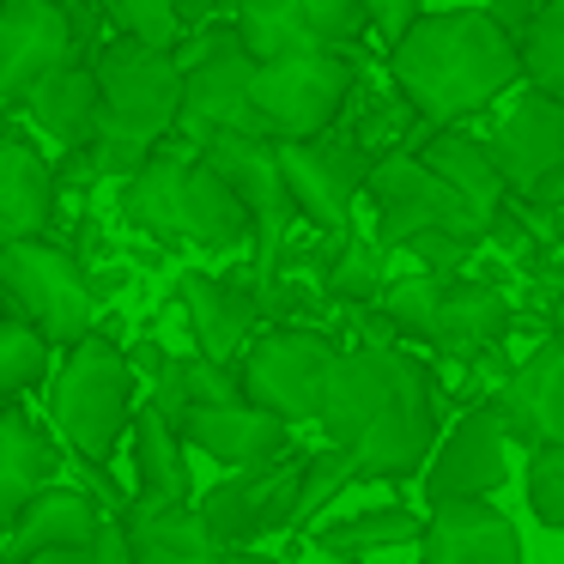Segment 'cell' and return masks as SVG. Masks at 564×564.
<instances>
[{"label": "cell", "instance_id": "7c38bea8", "mask_svg": "<svg viewBox=\"0 0 564 564\" xmlns=\"http://www.w3.org/2000/svg\"><path fill=\"white\" fill-rule=\"evenodd\" d=\"M491 152H498L516 200L558 207L564 200V98L528 86V98H516L503 110V122L491 128Z\"/></svg>", "mask_w": 564, "mask_h": 564}, {"label": "cell", "instance_id": "277c9868", "mask_svg": "<svg viewBox=\"0 0 564 564\" xmlns=\"http://www.w3.org/2000/svg\"><path fill=\"white\" fill-rule=\"evenodd\" d=\"M122 219L164 249H176V243H195V249L256 243V213L243 207V195H237V188L200 159V147H188V140L164 147L147 171L128 176L122 183Z\"/></svg>", "mask_w": 564, "mask_h": 564}, {"label": "cell", "instance_id": "d590c367", "mask_svg": "<svg viewBox=\"0 0 564 564\" xmlns=\"http://www.w3.org/2000/svg\"><path fill=\"white\" fill-rule=\"evenodd\" d=\"M110 19L122 25V37L152 43V50H176V37L188 25L183 0H110Z\"/></svg>", "mask_w": 564, "mask_h": 564}, {"label": "cell", "instance_id": "4dcf8cb0", "mask_svg": "<svg viewBox=\"0 0 564 564\" xmlns=\"http://www.w3.org/2000/svg\"><path fill=\"white\" fill-rule=\"evenodd\" d=\"M50 365H55V340L31 316L7 310V322H0V389L19 401L37 382H50Z\"/></svg>", "mask_w": 564, "mask_h": 564}, {"label": "cell", "instance_id": "74e56055", "mask_svg": "<svg viewBox=\"0 0 564 564\" xmlns=\"http://www.w3.org/2000/svg\"><path fill=\"white\" fill-rule=\"evenodd\" d=\"M419 19H425L419 13V0H370V25H377V37L389 43V50L419 25Z\"/></svg>", "mask_w": 564, "mask_h": 564}, {"label": "cell", "instance_id": "e575fe53", "mask_svg": "<svg viewBox=\"0 0 564 564\" xmlns=\"http://www.w3.org/2000/svg\"><path fill=\"white\" fill-rule=\"evenodd\" d=\"M334 292H340L346 304H370V297L389 292V268H382V237L352 231V243L340 249V261H334Z\"/></svg>", "mask_w": 564, "mask_h": 564}, {"label": "cell", "instance_id": "5b68a950", "mask_svg": "<svg viewBox=\"0 0 564 564\" xmlns=\"http://www.w3.org/2000/svg\"><path fill=\"white\" fill-rule=\"evenodd\" d=\"M50 419L79 462H110L122 431H134V365L122 358V346L104 334L67 346L50 382Z\"/></svg>", "mask_w": 564, "mask_h": 564}, {"label": "cell", "instance_id": "b9f144b4", "mask_svg": "<svg viewBox=\"0 0 564 564\" xmlns=\"http://www.w3.org/2000/svg\"><path fill=\"white\" fill-rule=\"evenodd\" d=\"M225 564H280V558H261V552L243 546V552H225Z\"/></svg>", "mask_w": 564, "mask_h": 564}, {"label": "cell", "instance_id": "e0dca14e", "mask_svg": "<svg viewBox=\"0 0 564 564\" xmlns=\"http://www.w3.org/2000/svg\"><path fill=\"white\" fill-rule=\"evenodd\" d=\"M503 449H510V425H503L498 401H474L462 419H455V431L443 437V449L431 455L425 467V498H491V491L503 486V474H510V462H503Z\"/></svg>", "mask_w": 564, "mask_h": 564}, {"label": "cell", "instance_id": "cb8c5ba5", "mask_svg": "<svg viewBox=\"0 0 564 564\" xmlns=\"http://www.w3.org/2000/svg\"><path fill=\"white\" fill-rule=\"evenodd\" d=\"M98 528H104V516L91 510L86 491L50 486V491H37L13 522H7V546H0V558L25 564V558H37V552H50V546H91Z\"/></svg>", "mask_w": 564, "mask_h": 564}, {"label": "cell", "instance_id": "3957f363", "mask_svg": "<svg viewBox=\"0 0 564 564\" xmlns=\"http://www.w3.org/2000/svg\"><path fill=\"white\" fill-rule=\"evenodd\" d=\"M98 79H104V104H98V128H91V164L98 176H134L164 152V140L183 122V62L171 50L152 43H110L98 55Z\"/></svg>", "mask_w": 564, "mask_h": 564}, {"label": "cell", "instance_id": "484cf974", "mask_svg": "<svg viewBox=\"0 0 564 564\" xmlns=\"http://www.w3.org/2000/svg\"><path fill=\"white\" fill-rule=\"evenodd\" d=\"M55 467H62V455L37 431V419L25 406H7V419H0V516L13 522L37 491H50Z\"/></svg>", "mask_w": 564, "mask_h": 564}, {"label": "cell", "instance_id": "f35d334b", "mask_svg": "<svg viewBox=\"0 0 564 564\" xmlns=\"http://www.w3.org/2000/svg\"><path fill=\"white\" fill-rule=\"evenodd\" d=\"M91 558L98 564H134V540H128L122 522H104L98 540H91Z\"/></svg>", "mask_w": 564, "mask_h": 564}, {"label": "cell", "instance_id": "ffe728a7", "mask_svg": "<svg viewBox=\"0 0 564 564\" xmlns=\"http://www.w3.org/2000/svg\"><path fill=\"white\" fill-rule=\"evenodd\" d=\"M176 297H183V316H188V328H195V352L213 358V365H243V352L261 340L256 334L261 304L243 280L188 273V280L176 285Z\"/></svg>", "mask_w": 564, "mask_h": 564}, {"label": "cell", "instance_id": "9a60e30c", "mask_svg": "<svg viewBox=\"0 0 564 564\" xmlns=\"http://www.w3.org/2000/svg\"><path fill=\"white\" fill-rule=\"evenodd\" d=\"M365 25L370 0H237V31L256 50V62L346 50Z\"/></svg>", "mask_w": 564, "mask_h": 564}, {"label": "cell", "instance_id": "60d3db41", "mask_svg": "<svg viewBox=\"0 0 564 564\" xmlns=\"http://www.w3.org/2000/svg\"><path fill=\"white\" fill-rule=\"evenodd\" d=\"M25 564H98V558H91V546H50V552H37V558H25Z\"/></svg>", "mask_w": 564, "mask_h": 564}, {"label": "cell", "instance_id": "5bb4252c", "mask_svg": "<svg viewBox=\"0 0 564 564\" xmlns=\"http://www.w3.org/2000/svg\"><path fill=\"white\" fill-rule=\"evenodd\" d=\"M200 159H207L213 171L243 195V207L256 213V249L273 268V256H280V243H285V225H292V213H297L292 183H285V164H280V140L219 128V134L200 140Z\"/></svg>", "mask_w": 564, "mask_h": 564}, {"label": "cell", "instance_id": "8fae6325", "mask_svg": "<svg viewBox=\"0 0 564 564\" xmlns=\"http://www.w3.org/2000/svg\"><path fill=\"white\" fill-rule=\"evenodd\" d=\"M297 498H304V455H280V462H261V467H237V474L219 479L195 510L225 552H243L249 540L292 528Z\"/></svg>", "mask_w": 564, "mask_h": 564}, {"label": "cell", "instance_id": "7a4b0ae2", "mask_svg": "<svg viewBox=\"0 0 564 564\" xmlns=\"http://www.w3.org/2000/svg\"><path fill=\"white\" fill-rule=\"evenodd\" d=\"M389 74L401 98L413 104L419 134H443L462 128L467 116L491 110L522 67V37L491 19V7H449V13H425L401 43L389 50Z\"/></svg>", "mask_w": 564, "mask_h": 564}, {"label": "cell", "instance_id": "836d02e7", "mask_svg": "<svg viewBox=\"0 0 564 564\" xmlns=\"http://www.w3.org/2000/svg\"><path fill=\"white\" fill-rule=\"evenodd\" d=\"M522 498H528V510H534L540 528H558L564 534V443H540V449H528Z\"/></svg>", "mask_w": 564, "mask_h": 564}, {"label": "cell", "instance_id": "f1b7e54d", "mask_svg": "<svg viewBox=\"0 0 564 564\" xmlns=\"http://www.w3.org/2000/svg\"><path fill=\"white\" fill-rule=\"evenodd\" d=\"M419 152H425V159L437 164V171L449 176V183L462 188L467 200H474L479 219L498 225L503 200H510V176H503V164H498V152H491V140H474V134H462V128H443V134H431Z\"/></svg>", "mask_w": 564, "mask_h": 564}, {"label": "cell", "instance_id": "2e32d148", "mask_svg": "<svg viewBox=\"0 0 564 564\" xmlns=\"http://www.w3.org/2000/svg\"><path fill=\"white\" fill-rule=\"evenodd\" d=\"M74 62V19L62 0H0V98L13 110H25L31 91Z\"/></svg>", "mask_w": 564, "mask_h": 564}, {"label": "cell", "instance_id": "d6a6232c", "mask_svg": "<svg viewBox=\"0 0 564 564\" xmlns=\"http://www.w3.org/2000/svg\"><path fill=\"white\" fill-rule=\"evenodd\" d=\"M346 486H358V479H352V455H346L340 443H322L316 455H304V498H297L292 528H316L322 510H328Z\"/></svg>", "mask_w": 564, "mask_h": 564}, {"label": "cell", "instance_id": "d4e9b609", "mask_svg": "<svg viewBox=\"0 0 564 564\" xmlns=\"http://www.w3.org/2000/svg\"><path fill=\"white\" fill-rule=\"evenodd\" d=\"M55 171L50 159H43L31 140H7L0 147V231H7V243H19V237H43L55 219Z\"/></svg>", "mask_w": 564, "mask_h": 564}, {"label": "cell", "instance_id": "4316f807", "mask_svg": "<svg viewBox=\"0 0 564 564\" xmlns=\"http://www.w3.org/2000/svg\"><path fill=\"white\" fill-rule=\"evenodd\" d=\"M310 540H316L322 558L365 564V558H377V552L419 546V540H425V516L406 510V503H370V510H352V516H340V522H322Z\"/></svg>", "mask_w": 564, "mask_h": 564}, {"label": "cell", "instance_id": "7bdbcfd3", "mask_svg": "<svg viewBox=\"0 0 564 564\" xmlns=\"http://www.w3.org/2000/svg\"><path fill=\"white\" fill-rule=\"evenodd\" d=\"M213 7H219V0H183V13H188V19H207Z\"/></svg>", "mask_w": 564, "mask_h": 564}, {"label": "cell", "instance_id": "8992f818", "mask_svg": "<svg viewBox=\"0 0 564 564\" xmlns=\"http://www.w3.org/2000/svg\"><path fill=\"white\" fill-rule=\"evenodd\" d=\"M365 195H370V207H377V237L389 249H413L425 231H455V237H467V243H486L491 237V225L474 213V200L413 147L377 159Z\"/></svg>", "mask_w": 564, "mask_h": 564}, {"label": "cell", "instance_id": "30bf717a", "mask_svg": "<svg viewBox=\"0 0 564 564\" xmlns=\"http://www.w3.org/2000/svg\"><path fill=\"white\" fill-rule=\"evenodd\" d=\"M334 365H340V346L328 334L273 328L243 352V389H249V401L280 413L285 425H304V419H322Z\"/></svg>", "mask_w": 564, "mask_h": 564}, {"label": "cell", "instance_id": "4fadbf2b", "mask_svg": "<svg viewBox=\"0 0 564 564\" xmlns=\"http://www.w3.org/2000/svg\"><path fill=\"white\" fill-rule=\"evenodd\" d=\"M280 164L292 200L316 231H346L352 225V200L370 188L377 164L365 159L358 134H316V140H280Z\"/></svg>", "mask_w": 564, "mask_h": 564}, {"label": "cell", "instance_id": "8d00e7d4", "mask_svg": "<svg viewBox=\"0 0 564 564\" xmlns=\"http://www.w3.org/2000/svg\"><path fill=\"white\" fill-rule=\"evenodd\" d=\"M413 256L425 261L431 273H455L467 256H474V243H467V237H455V231H425V237L413 243Z\"/></svg>", "mask_w": 564, "mask_h": 564}, {"label": "cell", "instance_id": "6da1fadb", "mask_svg": "<svg viewBox=\"0 0 564 564\" xmlns=\"http://www.w3.org/2000/svg\"><path fill=\"white\" fill-rule=\"evenodd\" d=\"M322 437L352 455L358 486L413 479L437 443V389L401 346H352L340 352L322 401Z\"/></svg>", "mask_w": 564, "mask_h": 564}, {"label": "cell", "instance_id": "603a6c76", "mask_svg": "<svg viewBox=\"0 0 564 564\" xmlns=\"http://www.w3.org/2000/svg\"><path fill=\"white\" fill-rule=\"evenodd\" d=\"M122 528L134 540V564H225V546L207 534L200 510L164 491H140L122 510Z\"/></svg>", "mask_w": 564, "mask_h": 564}, {"label": "cell", "instance_id": "52a82bcc", "mask_svg": "<svg viewBox=\"0 0 564 564\" xmlns=\"http://www.w3.org/2000/svg\"><path fill=\"white\" fill-rule=\"evenodd\" d=\"M183 62V122H176V140L200 147L219 128H237V134H268L256 110V50L243 43V31H207Z\"/></svg>", "mask_w": 564, "mask_h": 564}, {"label": "cell", "instance_id": "f546056e", "mask_svg": "<svg viewBox=\"0 0 564 564\" xmlns=\"http://www.w3.org/2000/svg\"><path fill=\"white\" fill-rule=\"evenodd\" d=\"M134 474H140V491H164V498H188V449H183V425L159 413V406H140L134 413Z\"/></svg>", "mask_w": 564, "mask_h": 564}, {"label": "cell", "instance_id": "7402d4cb", "mask_svg": "<svg viewBox=\"0 0 564 564\" xmlns=\"http://www.w3.org/2000/svg\"><path fill=\"white\" fill-rule=\"evenodd\" d=\"M183 437L219 467H261V462H280L285 455L292 425L256 401H225V406H195L183 419Z\"/></svg>", "mask_w": 564, "mask_h": 564}, {"label": "cell", "instance_id": "ac0fdd59", "mask_svg": "<svg viewBox=\"0 0 564 564\" xmlns=\"http://www.w3.org/2000/svg\"><path fill=\"white\" fill-rule=\"evenodd\" d=\"M419 552L425 564H522V534L491 498H437Z\"/></svg>", "mask_w": 564, "mask_h": 564}, {"label": "cell", "instance_id": "9c48e42d", "mask_svg": "<svg viewBox=\"0 0 564 564\" xmlns=\"http://www.w3.org/2000/svg\"><path fill=\"white\" fill-rule=\"evenodd\" d=\"M352 98V55L316 50V55H273L256 67V110L273 140H316L340 122Z\"/></svg>", "mask_w": 564, "mask_h": 564}, {"label": "cell", "instance_id": "ba28073f", "mask_svg": "<svg viewBox=\"0 0 564 564\" xmlns=\"http://www.w3.org/2000/svg\"><path fill=\"white\" fill-rule=\"evenodd\" d=\"M0 280H7V310L31 316L55 346H74L91 334L98 285L79 273L67 249L43 243V237H19V243L0 249Z\"/></svg>", "mask_w": 564, "mask_h": 564}, {"label": "cell", "instance_id": "1f68e13d", "mask_svg": "<svg viewBox=\"0 0 564 564\" xmlns=\"http://www.w3.org/2000/svg\"><path fill=\"white\" fill-rule=\"evenodd\" d=\"M522 67L528 86L564 98V0H540L534 25L522 31Z\"/></svg>", "mask_w": 564, "mask_h": 564}, {"label": "cell", "instance_id": "d6986e66", "mask_svg": "<svg viewBox=\"0 0 564 564\" xmlns=\"http://www.w3.org/2000/svg\"><path fill=\"white\" fill-rule=\"evenodd\" d=\"M498 413L516 443L540 449V443H564V328L546 334L522 365L503 377Z\"/></svg>", "mask_w": 564, "mask_h": 564}, {"label": "cell", "instance_id": "44dd1931", "mask_svg": "<svg viewBox=\"0 0 564 564\" xmlns=\"http://www.w3.org/2000/svg\"><path fill=\"white\" fill-rule=\"evenodd\" d=\"M510 322L516 316H510V304H503L498 285L443 273V292H437V310H431L425 346L437 358H486V352H498V340L510 334Z\"/></svg>", "mask_w": 564, "mask_h": 564}, {"label": "cell", "instance_id": "ab89813d", "mask_svg": "<svg viewBox=\"0 0 564 564\" xmlns=\"http://www.w3.org/2000/svg\"><path fill=\"white\" fill-rule=\"evenodd\" d=\"M534 13H540V7H528V0H491V19H498V25H510L516 37L534 25Z\"/></svg>", "mask_w": 564, "mask_h": 564}, {"label": "cell", "instance_id": "83f0119b", "mask_svg": "<svg viewBox=\"0 0 564 564\" xmlns=\"http://www.w3.org/2000/svg\"><path fill=\"white\" fill-rule=\"evenodd\" d=\"M98 104H104V79L98 62H74L67 74L43 79L31 91V122L55 140V147H91V128H98Z\"/></svg>", "mask_w": 564, "mask_h": 564}]
</instances>
